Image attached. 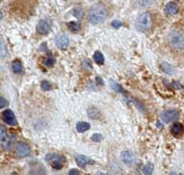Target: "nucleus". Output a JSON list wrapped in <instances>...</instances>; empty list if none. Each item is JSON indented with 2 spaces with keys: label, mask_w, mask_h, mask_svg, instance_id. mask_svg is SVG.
Instances as JSON below:
<instances>
[{
  "label": "nucleus",
  "mask_w": 184,
  "mask_h": 175,
  "mask_svg": "<svg viewBox=\"0 0 184 175\" xmlns=\"http://www.w3.org/2000/svg\"><path fill=\"white\" fill-rule=\"evenodd\" d=\"M107 17V10L101 4L94 5L89 12V21L93 25H98L103 23Z\"/></svg>",
  "instance_id": "1"
},
{
  "label": "nucleus",
  "mask_w": 184,
  "mask_h": 175,
  "mask_svg": "<svg viewBox=\"0 0 184 175\" xmlns=\"http://www.w3.org/2000/svg\"><path fill=\"white\" fill-rule=\"evenodd\" d=\"M152 27V17L150 13L144 12L136 18L135 20V28L138 31L141 32H147Z\"/></svg>",
  "instance_id": "2"
},
{
  "label": "nucleus",
  "mask_w": 184,
  "mask_h": 175,
  "mask_svg": "<svg viewBox=\"0 0 184 175\" xmlns=\"http://www.w3.org/2000/svg\"><path fill=\"white\" fill-rule=\"evenodd\" d=\"M169 41L174 49L181 50L184 48V37L180 32L172 31L169 35Z\"/></svg>",
  "instance_id": "3"
},
{
  "label": "nucleus",
  "mask_w": 184,
  "mask_h": 175,
  "mask_svg": "<svg viewBox=\"0 0 184 175\" xmlns=\"http://www.w3.org/2000/svg\"><path fill=\"white\" fill-rule=\"evenodd\" d=\"M46 160L49 161L55 169H61L62 167L63 161H65L63 157L55 155V154H49V155H47Z\"/></svg>",
  "instance_id": "4"
},
{
  "label": "nucleus",
  "mask_w": 184,
  "mask_h": 175,
  "mask_svg": "<svg viewBox=\"0 0 184 175\" xmlns=\"http://www.w3.org/2000/svg\"><path fill=\"white\" fill-rule=\"evenodd\" d=\"M16 154L20 157H25L30 154V148L24 142H18L16 145Z\"/></svg>",
  "instance_id": "5"
},
{
  "label": "nucleus",
  "mask_w": 184,
  "mask_h": 175,
  "mask_svg": "<svg viewBox=\"0 0 184 175\" xmlns=\"http://www.w3.org/2000/svg\"><path fill=\"white\" fill-rule=\"evenodd\" d=\"M55 43L57 45L58 48L65 50L67 48L68 45H69V37L66 35H63V33L58 35L55 38Z\"/></svg>",
  "instance_id": "6"
},
{
  "label": "nucleus",
  "mask_w": 184,
  "mask_h": 175,
  "mask_svg": "<svg viewBox=\"0 0 184 175\" xmlns=\"http://www.w3.org/2000/svg\"><path fill=\"white\" fill-rule=\"evenodd\" d=\"M179 117V112L177 110H168L162 114V119L166 123L173 121L174 119Z\"/></svg>",
  "instance_id": "7"
},
{
  "label": "nucleus",
  "mask_w": 184,
  "mask_h": 175,
  "mask_svg": "<svg viewBox=\"0 0 184 175\" xmlns=\"http://www.w3.org/2000/svg\"><path fill=\"white\" fill-rule=\"evenodd\" d=\"M1 117L4 121H5L7 124H9V125H17V119H16V117H15V114L13 113V111L12 110H6V111H4V112L2 113L1 114Z\"/></svg>",
  "instance_id": "8"
},
{
  "label": "nucleus",
  "mask_w": 184,
  "mask_h": 175,
  "mask_svg": "<svg viewBox=\"0 0 184 175\" xmlns=\"http://www.w3.org/2000/svg\"><path fill=\"white\" fill-rule=\"evenodd\" d=\"M36 31H37L38 33H39V35H45L51 31V25H50V23L48 22V21L40 20L37 24Z\"/></svg>",
  "instance_id": "9"
},
{
  "label": "nucleus",
  "mask_w": 184,
  "mask_h": 175,
  "mask_svg": "<svg viewBox=\"0 0 184 175\" xmlns=\"http://www.w3.org/2000/svg\"><path fill=\"white\" fill-rule=\"evenodd\" d=\"M121 157L124 163L127 165H131L135 163V155L134 153L131 151H124L121 154Z\"/></svg>",
  "instance_id": "10"
},
{
  "label": "nucleus",
  "mask_w": 184,
  "mask_h": 175,
  "mask_svg": "<svg viewBox=\"0 0 184 175\" xmlns=\"http://www.w3.org/2000/svg\"><path fill=\"white\" fill-rule=\"evenodd\" d=\"M75 160H76L77 165H78L79 167H85V166L89 163H94V161L90 159V157H88L86 156H83V155L77 156Z\"/></svg>",
  "instance_id": "11"
},
{
  "label": "nucleus",
  "mask_w": 184,
  "mask_h": 175,
  "mask_svg": "<svg viewBox=\"0 0 184 175\" xmlns=\"http://www.w3.org/2000/svg\"><path fill=\"white\" fill-rule=\"evenodd\" d=\"M165 12H166V14L169 16L176 15L178 13V6L176 5V3H174V2H169L165 7Z\"/></svg>",
  "instance_id": "12"
},
{
  "label": "nucleus",
  "mask_w": 184,
  "mask_h": 175,
  "mask_svg": "<svg viewBox=\"0 0 184 175\" xmlns=\"http://www.w3.org/2000/svg\"><path fill=\"white\" fill-rule=\"evenodd\" d=\"M170 131L174 136H179L183 133V126L181 123L179 122H175L173 124L172 128H170Z\"/></svg>",
  "instance_id": "13"
},
{
  "label": "nucleus",
  "mask_w": 184,
  "mask_h": 175,
  "mask_svg": "<svg viewBox=\"0 0 184 175\" xmlns=\"http://www.w3.org/2000/svg\"><path fill=\"white\" fill-rule=\"evenodd\" d=\"M161 68H162V70L164 72H166V74H175V69L172 66V65H170L169 63H166V62H163L161 64Z\"/></svg>",
  "instance_id": "14"
},
{
  "label": "nucleus",
  "mask_w": 184,
  "mask_h": 175,
  "mask_svg": "<svg viewBox=\"0 0 184 175\" xmlns=\"http://www.w3.org/2000/svg\"><path fill=\"white\" fill-rule=\"evenodd\" d=\"M90 127H91L90 123L86 122V121H79V122H77V124H76V129L78 132H80V133H83V132L89 130Z\"/></svg>",
  "instance_id": "15"
},
{
  "label": "nucleus",
  "mask_w": 184,
  "mask_h": 175,
  "mask_svg": "<svg viewBox=\"0 0 184 175\" xmlns=\"http://www.w3.org/2000/svg\"><path fill=\"white\" fill-rule=\"evenodd\" d=\"M88 116L93 119H98L100 117V112L95 107H92L88 110Z\"/></svg>",
  "instance_id": "16"
},
{
  "label": "nucleus",
  "mask_w": 184,
  "mask_h": 175,
  "mask_svg": "<svg viewBox=\"0 0 184 175\" xmlns=\"http://www.w3.org/2000/svg\"><path fill=\"white\" fill-rule=\"evenodd\" d=\"M7 55V45L2 36H0V58H4Z\"/></svg>",
  "instance_id": "17"
},
{
  "label": "nucleus",
  "mask_w": 184,
  "mask_h": 175,
  "mask_svg": "<svg viewBox=\"0 0 184 175\" xmlns=\"http://www.w3.org/2000/svg\"><path fill=\"white\" fill-rule=\"evenodd\" d=\"M12 69H13V71L15 72V74H22L23 71H24V68H23V65L22 63L20 61H14L12 64Z\"/></svg>",
  "instance_id": "18"
},
{
  "label": "nucleus",
  "mask_w": 184,
  "mask_h": 175,
  "mask_svg": "<svg viewBox=\"0 0 184 175\" xmlns=\"http://www.w3.org/2000/svg\"><path fill=\"white\" fill-rule=\"evenodd\" d=\"M94 60L97 65H103L104 64V57L100 51H96L95 54H94Z\"/></svg>",
  "instance_id": "19"
},
{
  "label": "nucleus",
  "mask_w": 184,
  "mask_h": 175,
  "mask_svg": "<svg viewBox=\"0 0 184 175\" xmlns=\"http://www.w3.org/2000/svg\"><path fill=\"white\" fill-rule=\"evenodd\" d=\"M67 27H68V28H69L72 32H77V31H79L80 29H81L80 24L77 23V22H69V23L67 24Z\"/></svg>",
  "instance_id": "20"
},
{
  "label": "nucleus",
  "mask_w": 184,
  "mask_h": 175,
  "mask_svg": "<svg viewBox=\"0 0 184 175\" xmlns=\"http://www.w3.org/2000/svg\"><path fill=\"white\" fill-rule=\"evenodd\" d=\"M72 14H73V16L78 20H82L84 15H85V12H84V10L82 9V8L78 7V8H75V9L73 10V12H72Z\"/></svg>",
  "instance_id": "21"
},
{
  "label": "nucleus",
  "mask_w": 184,
  "mask_h": 175,
  "mask_svg": "<svg viewBox=\"0 0 184 175\" xmlns=\"http://www.w3.org/2000/svg\"><path fill=\"white\" fill-rule=\"evenodd\" d=\"M136 5L139 7H147L154 3V0H136Z\"/></svg>",
  "instance_id": "22"
},
{
  "label": "nucleus",
  "mask_w": 184,
  "mask_h": 175,
  "mask_svg": "<svg viewBox=\"0 0 184 175\" xmlns=\"http://www.w3.org/2000/svg\"><path fill=\"white\" fill-rule=\"evenodd\" d=\"M153 170H154V165L150 163H148L143 168V173L144 175H153Z\"/></svg>",
  "instance_id": "23"
},
{
  "label": "nucleus",
  "mask_w": 184,
  "mask_h": 175,
  "mask_svg": "<svg viewBox=\"0 0 184 175\" xmlns=\"http://www.w3.org/2000/svg\"><path fill=\"white\" fill-rule=\"evenodd\" d=\"M110 85H111V87H112L113 90H115V91L121 92V93H124V92H125V90H124L123 87L121 86V85L118 84L117 82L113 81V80H110Z\"/></svg>",
  "instance_id": "24"
},
{
  "label": "nucleus",
  "mask_w": 184,
  "mask_h": 175,
  "mask_svg": "<svg viewBox=\"0 0 184 175\" xmlns=\"http://www.w3.org/2000/svg\"><path fill=\"white\" fill-rule=\"evenodd\" d=\"M55 63H56V60L52 57V55H50V56H48V58L44 61V65L48 68H51L54 66Z\"/></svg>",
  "instance_id": "25"
},
{
  "label": "nucleus",
  "mask_w": 184,
  "mask_h": 175,
  "mask_svg": "<svg viewBox=\"0 0 184 175\" xmlns=\"http://www.w3.org/2000/svg\"><path fill=\"white\" fill-rule=\"evenodd\" d=\"M41 88L45 91H48V90H51V89L53 88V86L48 80H43V81L41 82Z\"/></svg>",
  "instance_id": "26"
},
{
  "label": "nucleus",
  "mask_w": 184,
  "mask_h": 175,
  "mask_svg": "<svg viewBox=\"0 0 184 175\" xmlns=\"http://www.w3.org/2000/svg\"><path fill=\"white\" fill-rule=\"evenodd\" d=\"M7 138V129L4 126L0 125V141H4Z\"/></svg>",
  "instance_id": "27"
},
{
  "label": "nucleus",
  "mask_w": 184,
  "mask_h": 175,
  "mask_svg": "<svg viewBox=\"0 0 184 175\" xmlns=\"http://www.w3.org/2000/svg\"><path fill=\"white\" fill-rule=\"evenodd\" d=\"M91 139H92L93 142L98 143V142H100V141H101L102 136H101V134H100V133H95V134H93V136H92Z\"/></svg>",
  "instance_id": "28"
},
{
  "label": "nucleus",
  "mask_w": 184,
  "mask_h": 175,
  "mask_svg": "<svg viewBox=\"0 0 184 175\" xmlns=\"http://www.w3.org/2000/svg\"><path fill=\"white\" fill-rule=\"evenodd\" d=\"M7 106H8V101L6 99H4V98L0 97V109L5 108Z\"/></svg>",
  "instance_id": "29"
},
{
  "label": "nucleus",
  "mask_w": 184,
  "mask_h": 175,
  "mask_svg": "<svg viewBox=\"0 0 184 175\" xmlns=\"http://www.w3.org/2000/svg\"><path fill=\"white\" fill-rule=\"evenodd\" d=\"M111 25H112V27L113 28H121L122 27V22L121 21H118V20H115L113 21L112 23H111Z\"/></svg>",
  "instance_id": "30"
},
{
  "label": "nucleus",
  "mask_w": 184,
  "mask_h": 175,
  "mask_svg": "<svg viewBox=\"0 0 184 175\" xmlns=\"http://www.w3.org/2000/svg\"><path fill=\"white\" fill-rule=\"evenodd\" d=\"M68 174L69 175H80V172L77 169H70Z\"/></svg>",
  "instance_id": "31"
},
{
  "label": "nucleus",
  "mask_w": 184,
  "mask_h": 175,
  "mask_svg": "<svg viewBox=\"0 0 184 175\" xmlns=\"http://www.w3.org/2000/svg\"><path fill=\"white\" fill-rule=\"evenodd\" d=\"M173 88H175V89H181V88H182L181 84H179V83H177V82H173Z\"/></svg>",
  "instance_id": "32"
},
{
  "label": "nucleus",
  "mask_w": 184,
  "mask_h": 175,
  "mask_svg": "<svg viewBox=\"0 0 184 175\" xmlns=\"http://www.w3.org/2000/svg\"><path fill=\"white\" fill-rule=\"evenodd\" d=\"M45 47H47V44L44 42V43H42V44H41V46H40V48H41V49H40V50H41V51H45V50H46V49H45Z\"/></svg>",
  "instance_id": "33"
},
{
  "label": "nucleus",
  "mask_w": 184,
  "mask_h": 175,
  "mask_svg": "<svg viewBox=\"0 0 184 175\" xmlns=\"http://www.w3.org/2000/svg\"><path fill=\"white\" fill-rule=\"evenodd\" d=\"M2 18H3V14H2V12L0 11V21L2 20Z\"/></svg>",
  "instance_id": "34"
},
{
  "label": "nucleus",
  "mask_w": 184,
  "mask_h": 175,
  "mask_svg": "<svg viewBox=\"0 0 184 175\" xmlns=\"http://www.w3.org/2000/svg\"><path fill=\"white\" fill-rule=\"evenodd\" d=\"M170 175H176V173H175V172H172V173H170Z\"/></svg>",
  "instance_id": "35"
},
{
  "label": "nucleus",
  "mask_w": 184,
  "mask_h": 175,
  "mask_svg": "<svg viewBox=\"0 0 184 175\" xmlns=\"http://www.w3.org/2000/svg\"><path fill=\"white\" fill-rule=\"evenodd\" d=\"M98 175H108V174H105V173H100V174H98Z\"/></svg>",
  "instance_id": "36"
},
{
  "label": "nucleus",
  "mask_w": 184,
  "mask_h": 175,
  "mask_svg": "<svg viewBox=\"0 0 184 175\" xmlns=\"http://www.w3.org/2000/svg\"><path fill=\"white\" fill-rule=\"evenodd\" d=\"M180 175H182V174H180Z\"/></svg>",
  "instance_id": "37"
}]
</instances>
